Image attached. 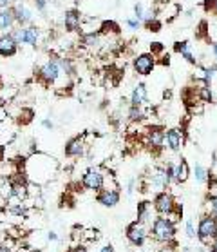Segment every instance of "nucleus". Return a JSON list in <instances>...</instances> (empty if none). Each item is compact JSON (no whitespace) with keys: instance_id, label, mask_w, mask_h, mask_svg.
Returning <instances> with one entry per match:
<instances>
[{"instance_id":"obj_1","label":"nucleus","mask_w":217,"mask_h":252,"mask_svg":"<svg viewBox=\"0 0 217 252\" xmlns=\"http://www.w3.org/2000/svg\"><path fill=\"white\" fill-rule=\"evenodd\" d=\"M150 234L156 241L161 243H170L176 236V225L170 218H156L150 228Z\"/></svg>"},{"instance_id":"obj_2","label":"nucleus","mask_w":217,"mask_h":252,"mask_svg":"<svg viewBox=\"0 0 217 252\" xmlns=\"http://www.w3.org/2000/svg\"><path fill=\"white\" fill-rule=\"evenodd\" d=\"M11 36L18 44L36 46L40 42V29L36 25H18L11 31Z\"/></svg>"},{"instance_id":"obj_3","label":"nucleus","mask_w":217,"mask_h":252,"mask_svg":"<svg viewBox=\"0 0 217 252\" xmlns=\"http://www.w3.org/2000/svg\"><path fill=\"white\" fill-rule=\"evenodd\" d=\"M197 238L203 243H212L217 238V218L212 214L201 216L199 225H197Z\"/></svg>"},{"instance_id":"obj_4","label":"nucleus","mask_w":217,"mask_h":252,"mask_svg":"<svg viewBox=\"0 0 217 252\" xmlns=\"http://www.w3.org/2000/svg\"><path fill=\"white\" fill-rule=\"evenodd\" d=\"M154 209L161 216H170L172 212L176 210V200H174V196H172L170 192L161 191L154 198Z\"/></svg>"},{"instance_id":"obj_5","label":"nucleus","mask_w":217,"mask_h":252,"mask_svg":"<svg viewBox=\"0 0 217 252\" xmlns=\"http://www.w3.org/2000/svg\"><path fill=\"white\" fill-rule=\"evenodd\" d=\"M60 75H62V69H60L58 58H49V60L38 69V76H40L46 84H54V82L60 78Z\"/></svg>"},{"instance_id":"obj_6","label":"nucleus","mask_w":217,"mask_h":252,"mask_svg":"<svg viewBox=\"0 0 217 252\" xmlns=\"http://www.w3.org/2000/svg\"><path fill=\"white\" fill-rule=\"evenodd\" d=\"M82 185L89 191H101L103 185H105V178H103V174H101L100 169H87L85 174H83L82 178Z\"/></svg>"},{"instance_id":"obj_7","label":"nucleus","mask_w":217,"mask_h":252,"mask_svg":"<svg viewBox=\"0 0 217 252\" xmlns=\"http://www.w3.org/2000/svg\"><path fill=\"white\" fill-rule=\"evenodd\" d=\"M132 67H134V71L141 76H147L150 73L154 71V67H156V56L152 53H143V54H138L132 62Z\"/></svg>"},{"instance_id":"obj_8","label":"nucleus","mask_w":217,"mask_h":252,"mask_svg":"<svg viewBox=\"0 0 217 252\" xmlns=\"http://www.w3.org/2000/svg\"><path fill=\"white\" fill-rule=\"evenodd\" d=\"M11 9L13 15H15V20H17V25H33L35 13L25 2H15Z\"/></svg>"},{"instance_id":"obj_9","label":"nucleus","mask_w":217,"mask_h":252,"mask_svg":"<svg viewBox=\"0 0 217 252\" xmlns=\"http://www.w3.org/2000/svg\"><path fill=\"white\" fill-rule=\"evenodd\" d=\"M148 236V230L145 228V225L141 222H134L130 223L129 227H127V240L132 243L134 247H141L145 243Z\"/></svg>"},{"instance_id":"obj_10","label":"nucleus","mask_w":217,"mask_h":252,"mask_svg":"<svg viewBox=\"0 0 217 252\" xmlns=\"http://www.w3.org/2000/svg\"><path fill=\"white\" fill-rule=\"evenodd\" d=\"M183 142H185V134H183L181 129H169L165 131V147H169L172 152H179L183 147Z\"/></svg>"},{"instance_id":"obj_11","label":"nucleus","mask_w":217,"mask_h":252,"mask_svg":"<svg viewBox=\"0 0 217 252\" xmlns=\"http://www.w3.org/2000/svg\"><path fill=\"white\" fill-rule=\"evenodd\" d=\"M148 181H150V189H154V191H159V192L165 191L167 187L170 185L169 176H167V169H165V167L154 169V173L150 174Z\"/></svg>"},{"instance_id":"obj_12","label":"nucleus","mask_w":217,"mask_h":252,"mask_svg":"<svg viewBox=\"0 0 217 252\" xmlns=\"http://www.w3.org/2000/svg\"><path fill=\"white\" fill-rule=\"evenodd\" d=\"M96 202L103 207H116L120 203V191L116 189H101L98 191V196H96Z\"/></svg>"},{"instance_id":"obj_13","label":"nucleus","mask_w":217,"mask_h":252,"mask_svg":"<svg viewBox=\"0 0 217 252\" xmlns=\"http://www.w3.org/2000/svg\"><path fill=\"white\" fill-rule=\"evenodd\" d=\"M18 42L11 36V33H2L0 35V54L2 56H13L17 53Z\"/></svg>"},{"instance_id":"obj_14","label":"nucleus","mask_w":217,"mask_h":252,"mask_svg":"<svg viewBox=\"0 0 217 252\" xmlns=\"http://www.w3.org/2000/svg\"><path fill=\"white\" fill-rule=\"evenodd\" d=\"M147 144L148 147H152V149H161L165 147V131L161 127H150L147 131Z\"/></svg>"},{"instance_id":"obj_15","label":"nucleus","mask_w":217,"mask_h":252,"mask_svg":"<svg viewBox=\"0 0 217 252\" xmlns=\"http://www.w3.org/2000/svg\"><path fill=\"white\" fill-rule=\"evenodd\" d=\"M15 25H17V20H15L11 7L0 9V33H11Z\"/></svg>"},{"instance_id":"obj_16","label":"nucleus","mask_w":217,"mask_h":252,"mask_svg":"<svg viewBox=\"0 0 217 252\" xmlns=\"http://www.w3.org/2000/svg\"><path fill=\"white\" fill-rule=\"evenodd\" d=\"M83 152H85V142H83V138H72L69 140L67 144H65V154L71 158H78L82 156Z\"/></svg>"},{"instance_id":"obj_17","label":"nucleus","mask_w":217,"mask_h":252,"mask_svg":"<svg viewBox=\"0 0 217 252\" xmlns=\"http://www.w3.org/2000/svg\"><path fill=\"white\" fill-rule=\"evenodd\" d=\"M147 102H148L147 85L138 84L134 89H132V95H130V105H140V107H143Z\"/></svg>"},{"instance_id":"obj_18","label":"nucleus","mask_w":217,"mask_h":252,"mask_svg":"<svg viewBox=\"0 0 217 252\" xmlns=\"http://www.w3.org/2000/svg\"><path fill=\"white\" fill-rule=\"evenodd\" d=\"M64 25L67 31H78L80 29V25H82V17H80V13L76 9H69V11H65L64 15Z\"/></svg>"},{"instance_id":"obj_19","label":"nucleus","mask_w":217,"mask_h":252,"mask_svg":"<svg viewBox=\"0 0 217 252\" xmlns=\"http://www.w3.org/2000/svg\"><path fill=\"white\" fill-rule=\"evenodd\" d=\"M176 51L181 54L188 64H192V66H197V64H199V60L195 58L194 51H192V44L187 42V40H185V42H177L176 44Z\"/></svg>"},{"instance_id":"obj_20","label":"nucleus","mask_w":217,"mask_h":252,"mask_svg":"<svg viewBox=\"0 0 217 252\" xmlns=\"http://www.w3.org/2000/svg\"><path fill=\"white\" fill-rule=\"evenodd\" d=\"M150 214H152V210L148 207V202H141V203L138 205V222L145 223L148 218H150Z\"/></svg>"},{"instance_id":"obj_21","label":"nucleus","mask_w":217,"mask_h":252,"mask_svg":"<svg viewBox=\"0 0 217 252\" xmlns=\"http://www.w3.org/2000/svg\"><path fill=\"white\" fill-rule=\"evenodd\" d=\"M177 174H179V183H185L190 176V167H188L187 160H179L177 162Z\"/></svg>"},{"instance_id":"obj_22","label":"nucleus","mask_w":217,"mask_h":252,"mask_svg":"<svg viewBox=\"0 0 217 252\" xmlns=\"http://www.w3.org/2000/svg\"><path fill=\"white\" fill-rule=\"evenodd\" d=\"M143 116H145V111H143L140 105H130V109H129V120L130 122H140V120H143Z\"/></svg>"},{"instance_id":"obj_23","label":"nucleus","mask_w":217,"mask_h":252,"mask_svg":"<svg viewBox=\"0 0 217 252\" xmlns=\"http://www.w3.org/2000/svg\"><path fill=\"white\" fill-rule=\"evenodd\" d=\"M167 176H169V181L172 183H179V174H177V163H169L167 165Z\"/></svg>"},{"instance_id":"obj_24","label":"nucleus","mask_w":217,"mask_h":252,"mask_svg":"<svg viewBox=\"0 0 217 252\" xmlns=\"http://www.w3.org/2000/svg\"><path fill=\"white\" fill-rule=\"evenodd\" d=\"M206 207H208V214L217 218V194H208L206 196Z\"/></svg>"},{"instance_id":"obj_25","label":"nucleus","mask_w":217,"mask_h":252,"mask_svg":"<svg viewBox=\"0 0 217 252\" xmlns=\"http://www.w3.org/2000/svg\"><path fill=\"white\" fill-rule=\"evenodd\" d=\"M208 178H210L208 171H206L201 163H197V165H195V180L199 181V183H205V181H208Z\"/></svg>"},{"instance_id":"obj_26","label":"nucleus","mask_w":217,"mask_h":252,"mask_svg":"<svg viewBox=\"0 0 217 252\" xmlns=\"http://www.w3.org/2000/svg\"><path fill=\"white\" fill-rule=\"evenodd\" d=\"M83 44H85L87 48H96V46L100 44V35H96V33H87V35H83Z\"/></svg>"},{"instance_id":"obj_27","label":"nucleus","mask_w":217,"mask_h":252,"mask_svg":"<svg viewBox=\"0 0 217 252\" xmlns=\"http://www.w3.org/2000/svg\"><path fill=\"white\" fill-rule=\"evenodd\" d=\"M58 64L64 75H72L74 73V66H72V62L69 58H58Z\"/></svg>"},{"instance_id":"obj_28","label":"nucleus","mask_w":217,"mask_h":252,"mask_svg":"<svg viewBox=\"0 0 217 252\" xmlns=\"http://www.w3.org/2000/svg\"><path fill=\"white\" fill-rule=\"evenodd\" d=\"M143 24L140 18H136V17H130V18H127L125 20V25L129 27L130 31H136V29H140V25Z\"/></svg>"},{"instance_id":"obj_29","label":"nucleus","mask_w":217,"mask_h":252,"mask_svg":"<svg viewBox=\"0 0 217 252\" xmlns=\"http://www.w3.org/2000/svg\"><path fill=\"white\" fill-rule=\"evenodd\" d=\"M118 29H120V27H118L116 22H103V24H101V31H103V33H118Z\"/></svg>"},{"instance_id":"obj_30","label":"nucleus","mask_w":217,"mask_h":252,"mask_svg":"<svg viewBox=\"0 0 217 252\" xmlns=\"http://www.w3.org/2000/svg\"><path fill=\"white\" fill-rule=\"evenodd\" d=\"M145 11H147V9H145V6H143L141 2H138V4H134V17H136V18H140L141 22H143V17H145Z\"/></svg>"},{"instance_id":"obj_31","label":"nucleus","mask_w":217,"mask_h":252,"mask_svg":"<svg viewBox=\"0 0 217 252\" xmlns=\"http://www.w3.org/2000/svg\"><path fill=\"white\" fill-rule=\"evenodd\" d=\"M150 31H154V33H158V31H161V22H159L158 18H154V20H150V22H147L145 24Z\"/></svg>"},{"instance_id":"obj_32","label":"nucleus","mask_w":217,"mask_h":252,"mask_svg":"<svg viewBox=\"0 0 217 252\" xmlns=\"http://www.w3.org/2000/svg\"><path fill=\"white\" fill-rule=\"evenodd\" d=\"M185 230H187L188 238H195V234H197V232H195V228H194V223L190 222V220L185 223Z\"/></svg>"},{"instance_id":"obj_33","label":"nucleus","mask_w":217,"mask_h":252,"mask_svg":"<svg viewBox=\"0 0 217 252\" xmlns=\"http://www.w3.org/2000/svg\"><path fill=\"white\" fill-rule=\"evenodd\" d=\"M165 51V48H163V44L161 42H154V44H150V53L156 56V54H159V53H163Z\"/></svg>"},{"instance_id":"obj_34","label":"nucleus","mask_w":217,"mask_h":252,"mask_svg":"<svg viewBox=\"0 0 217 252\" xmlns=\"http://www.w3.org/2000/svg\"><path fill=\"white\" fill-rule=\"evenodd\" d=\"M35 7H36V9H38L40 13H46L47 2H46V0H35Z\"/></svg>"},{"instance_id":"obj_35","label":"nucleus","mask_w":217,"mask_h":252,"mask_svg":"<svg viewBox=\"0 0 217 252\" xmlns=\"http://www.w3.org/2000/svg\"><path fill=\"white\" fill-rule=\"evenodd\" d=\"M15 0H0V9H6V7H13Z\"/></svg>"},{"instance_id":"obj_36","label":"nucleus","mask_w":217,"mask_h":252,"mask_svg":"<svg viewBox=\"0 0 217 252\" xmlns=\"http://www.w3.org/2000/svg\"><path fill=\"white\" fill-rule=\"evenodd\" d=\"M134 185H136V181L134 180H130L129 183H127V194H132V192H134Z\"/></svg>"},{"instance_id":"obj_37","label":"nucleus","mask_w":217,"mask_h":252,"mask_svg":"<svg viewBox=\"0 0 217 252\" xmlns=\"http://www.w3.org/2000/svg\"><path fill=\"white\" fill-rule=\"evenodd\" d=\"M100 252H114V247H112L111 243H109V245H103L100 249Z\"/></svg>"},{"instance_id":"obj_38","label":"nucleus","mask_w":217,"mask_h":252,"mask_svg":"<svg viewBox=\"0 0 217 252\" xmlns=\"http://www.w3.org/2000/svg\"><path fill=\"white\" fill-rule=\"evenodd\" d=\"M212 53L216 56V64H217V40H214V44H212Z\"/></svg>"},{"instance_id":"obj_39","label":"nucleus","mask_w":217,"mask_h":252,"mask_svg":"<svg viewBox=\"0 0 217 252\" xmlns=\"http://www.w3.org/2000/svg\"><path fill=\"white\" fill-rule=\"evenodd\" d=\"M42 126L46 127V129H53V122H51V120H44V122H42Z\"/></svg>"},{"instance_id":"obj_40","label":"nucleus","mask_w":217,"mask_h":252,"mask_svg":"<svg viewBox=\"0 0 217 252\" xmlns=\"http://www.w3.org/2000/svg\"><path fill=\"white\" fill-rule=\"evenodd\" d=\"M69 252H87V249H85V247H74V249H71Z\"/></svg>"},{"instance_id":"obj_41","label":"nucleus","mask_w":217,"mask_h":252,"mask_svg":"<svg viewBox=\"0 0 217 252\" xmlns=\"http://www.w3.org/2000/svg\"><path fill=\"white\" fill-rule=\"evenodd\" d=\"M210 249H212V252H217V238H216V240H214V241H212Z\"/></svg>"},{"instance_id":"obj_42","label":"nucleus","mask_w":217,"mask_h":252,"mask_svg":"<svg viewBox=\"0 0 217 252\" xmlns=\"http://www.w3.org/2000/svg\"><path fill=\"white\" fill-rule=\"evenodd\" d=\"M210 13L217 15V0H214V6H212V11H210Z\"/></svg>"},{"instance_id":"obj_43","label":"nucleus","mask_w":217,"mask_h":252,"mask_svg":"<svg viewBox=\"0 0 217 252\" xmlns=\"http://www.w3.org/2000/svg\"><path fill=\"white\" fill-rule=\"evenodd\" d=\"M49 240H53V241H56V240H58V236L54 234V232H49Z\"/></svg>"}]
</instances>
